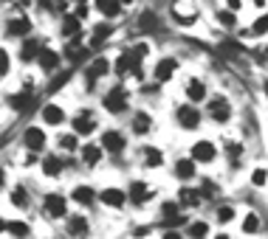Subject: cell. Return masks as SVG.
<instances>
[{"mask_svg": "<svg viewBox=\"0 0 268 239\" xmlns=\"http://www.w3.org/2000/svg\"><path fill=\"white\" fill-rule=\"evenodd\" d=\"M215 17H218V23H220L223 28H234V23H237V17H234L232 9H220V12L215 14Z\"/></svg>", "mask_w": 268, "mask_h": 239, "instance_id": "obj_35", "label": "cell"}, {"mask_svg": "<svg viewBox=\"0 0 268 239\" xmlns=\"http://www.w3.org/2000/svg\"><path fill=\"white\" fill-rule=\"evenodd\" d=\"M110 68H113V62L107 59V56H96V59H93L88 68H85V84L93 90L99 79H105L107 73H110Z\"/></svg>", "mask_w": 268, "mask_h": 239, "instance_id": "obj_4", "label": "cell"}, {"mask_svg": "<svg viewBox=\"0 0 268 239\" xmlns=\"http://www.w3.org/2000/svg\"><path fill=\"white\" fill-rule=\"evenodd\" d=\"M45 144H48V135H45V130H42V127L31 124V127H26V130H23V147H26V149H31V152H42V149H45Z\"/></svg>", "mask_w": 268, "mask_h": 239, "instance_id": "obj_13", "label": "cell"}, {"mask_svg": "<svg viewBox=\"0 0 268 239\" xmlns=\"http://www.w3.org/2000/svg\"><path fill=\"white\" fill-rule=\"evenodd\" d=\"M240 6H243V3H240V0H229V9H232V12H237Z\"/></svg>", "mask_w": 268, "mask_h": 239, "instance_id": "obj_45", "label": "cell"}, {"mask_svg": "<svg viewBox=\"0 0 268 239\" xmlns=\"http://www.w3.org/2000/svg\"><path fill=\"white\" fill-rule=\"evenodd\" d=\"M82 34V17L77 14H65L62 23H59V37L62 40H74V37Z\"/></svg>", "mask_w": 268, "mask_h": 239, "instance_id": "obj_25", "label": "cell"}, {"mask_svg": "<svg viewBox=\"0 0 268 239\" xmlns=\"http://www.w3.org/2000/svg\"><path fill=\"white\" fill-rule=\"evenodd\" d=\"M71 124H74V133L77 135H93L99 121H96V112H93L91 107H85V110H79L77 115L71 118Z\"/></svg>", "mask_w": 268, "mask_h": 239, "instance_id": "obj_8", "label": "cell"}, {"mask_svg": "<svg viewBox=\"0 0 268 239\" xmlns=\"http://www.w3.org/2000/svg\"><path fill=\"white\" fill-rule=\"evenodd\" d=\"M141 28L147 31V28H158V17H155L153 12H144L141 14Z\"/></svg>", "mask_w": 268, "mask_h": 239, "instance_id": "obj_41", "label": "cell"}, {"mask_svg": "<svg viewBox=\"0 0 268 239\" xmlns=\"http://www.w3.org/2000/svg\"><path fill=\"white\" fill-rule=\"evenodd\" d=\"M9 70H12V56H9L6 48H0V79H6Z\"/></svg>", "mask_w": 268, "mask_h": 239, "instance_id": "obj_37", "label": "cell"}, {"mask_svg": "<svg viewBox=\"0 0 268 239\" xmlns=\"http://www.w3.org/2000/svg\"><path fill=\"white\" fill-rule=\"evenodd\" d=\"M99 144L105 147V152L121 155L127 149V135L121 133V130H105V133L99 135Z\"/></svg>", "mask_w": 268, "mask_h": 239, "instance_id": "obj_10", "label": "cell"}, {"mask_svg": "<svg viewBox=\"0 0 268 239\" xmlns=\"http://www.w3.org/2000/svg\"><path fill=\"white\" fill-rule=\"evenodd\" d=\"M93 6H96V12L102 14L105 20H116V17H121L124 3H121V0H96Z\"/></svg>", "mask_w": 268, "mask_h": 239, "instance_id": "obj_27", "label": "cell"}, {"mask_svg": "<svg viewBox=\"0 0 268 239\" xmlns=\"http://www.w3.org/2000/svg\"><path fill=\"white\" fill-rule=\"evenodd\" d=\"M178 73V59L175 56H164V59H158L153 68V79L155 82H172V76Z\"/></svg>", "mask_w": 268, "mask_h": 239, "instance_id": "obj_18", "label": "cell"}, {"mask_svg": "<svg viewBox=\"0 0 268 239\" xmlns=\"http://www.w3.org/2000/svg\"><path fill=\"white\" fill-rule=\"evenodd\" d=\"M234 219V208L232 205H218V222H232Z\"/></svg>", "mask_w": 268, "mask_h": 239, "instance_id": "obj_39", "label": "cell"}, {"mask_svg": "<svg viewBox=\"0 0 268 239\" xmlns=\"http://www.w3.org/2000/svg\"><path fill=\"white\" fill-rule=\"evenodd\" d=\"M6 231L12 233V236H31V225H28L26 219H12V222L6 225Z\"/></svg>", "mask_w": 268, "mask_h": 239, "instance_id": "obj_33", "label": "cell"}, {"mask_svg": "<svg viewBox=\"0 0 268 239\" xmlns=\"http://www.w3.org/2000/svg\"><path fill=\"white\" fill-rule=\"evenodd\" d=\"M34 101H37V96H34V90H28V87H23V90L9 96V107H12L14 112H28L34 107Z\"/></svg>", "mask_w": 268, "mask_h": 239, "instance_id": "obj_19", "label": "cell"}, {"mask_svg": "<svg viewBox=\"0 0 268 239\" xmlns=\"http://www.w3.org/2000/svg\"><path fill=\"white\" fill-rule=\"evenodd\" d=\"M102 107H105L107 115H124L130 110V93L121 84H113L110 90L102 93Z\"/></svg>", "mask_w": 268, "mask_h": 239, "instance_id": "obj_1", "label": "cell"}, {"mask_svg": "<svg viewBox=\"0 0 268 239\" xmlns=\"http://www.w3.org/2000/svg\"><path fill=\"white\" fill-rule=\"evenodd\" d=\"M243 231L246 233H260V217H257V214H246V219H243Z\"/></svg>", "mask_w": 268, "mask_h": 239, "instance_id": "obj_36", "label": "cell"}, {"mask_svg": "<svg viewBox=\"0 0 268 239\" xmlns=\"http://www.w3.org/2000/svg\"><path fill=\"white\" fill-rule=\"evenodd\" d=\"M88 12H91V9H88V3H85V0H77V9H74V14H77V17H88Z\"/></svg>", "mask_w": 268, "mask_h": 239, "instance_id": "obj_44", "label": "cell"}, {"mask_svg": "<svg viewBox=\"0 0 268 239\" xmlns=\"http://www.w3.org/2000/svg\"><path fill=\"white\" fill-rule=\"evenodd\" d=\"M99 203L105 205V208L119 211V208H124L130 200H127V191L124 189H119V186H105V189L99 191Z\"/></svg>", "mask_w": 268, "mask_h": 239, "instance_id": "obj_9", "label": "cell"}, {"mask_svg": "<svg viewBox=\"0 0 268 239\" xmlns=\"http://www.w3.org/2000/svg\"><path fill=\"white\" fill-rule=\"evenodd\" d=\"M183 93H186V101L200 104V101L206 98V82H204V79H189L186 87H183Z\"/></svg>", "mask_w": 268, "mask_h": 239, "instance_id": "obj_28", "label": "cell"}, {"mask_svg": "<svg viewBox=\"0 0 268 239\" xmlns=\"http://www.w3.org/2000/svg\"><path fill=\"white\" fill-rule=\"evenodd\" d=\"M189 155L197 163H215V158H218V144L209 141V138H200L189 147Z\"/></svg>", "mask_w": 268, "mask_h": 239, "instance_id": "obj_12", "label": "cell"}, {"mask_svg": "<svg viewBox=\"0 0 268 239\" xmlns=\"http://www.w3.org/2000/svg\"><path fill=\"white\" fill-rule=\"evenodd\" d=\"M251 31H254V34H265V31H268V14H265V17H257V23H254Z\"/></svg>", "mask_w": 268, "mask_h": 239, "instance_id": "obj_43", "label": "cell"}, {"mask_svg": "<svg viewBox=\"0 0 268 239\" xmlns=\"http://www.w3.org/2000/svg\"><path fill=\"white\" fill-rule=\"evenodd\" d=\"M127 200H130V205H136V208L147 205L150 200H153V186H150L147 180H130V186H127Z\"/></svg>", "mask_w": 268, "mask_h": 239, "instance_id": "obj_5", "label": "cell"}, {"mask_svg": "<svg viewBox=\"0 0 268 239\" xmlns=\"http://www.w3.org/2000/svg\"><path fill=\"white\" fill-rule=\"evenodd\" d=\"M65 233L68 236H88L91 233V222L85 214H74V217H65Z\"/></svg>", "mask_w": 268, "mask_h": 239, "instance_id": "obj_22", "label": "cell"}, {"mask_svg": "<svg viewBox=\"0 0 268 239\" xmlns=\"http://www.w3.org/2000/svg\"><path fill=\"white\" fill-rule=\"evenodd\" d=\"M200 112H197V104H192V101H186V104H178L175 107V121H178V127L181 130H197L200 127Z\"/></svg>", "mask_w": 268, "mask_h": 239, "instance_id": "obj_3", "label": "cell"}, {"mask_svg": "<svg viewBox=\"0 0 268 239\" xmlns=\"http://www.w3.org/2000/svg\"><path fill=\"white\" fill-rule=\"evenodd\" d=\"M68 197H71V203L82 205V208H91V205H96L99 191L93 189V186H88V183H79V186H74V189H71Z\"/></svg>", "mask_w": 268, "mask_h": 239, "instance_id": "obj_15", "label": "cell"}, {"mask_svg": "<svg viewBox=\"0 0 268 239\" xmlns=\"http://www.w3.org/2000/svg\"><path fill=\"white\" fill-rule=\"evenodd\" d=\"M34 3H37V9H42V12H51V14L59 9V0H56V3H54V0H34Z\"/></svg>", "mask_w": 268, "mask_h": 239, "instance_id": "obj_42", "label": "cell"}, {"mask_svg": "<svg viewBox=\"0 0 268 239\" xmlns=\"http://www.w3.org/2000/svg\"><path fill=\"white\" fill-rule=\"evenodd\" d=\"M6 225H9V222H6V219H3V217H0V233L6 231Z\"/></svg>", "mask_w": 268, "mask_h": 239, "instance_id": "obj_48", "label": "cell"}, {"mask_svg": "<svg viewBox=\"0 0 268 239\" xmlns=\"http://www.w3.org/2000/svg\"><path fill=\"white\" fill-rule=\"evenodd\" d=\"M141 163H144L147 169L164 166V152L158 147H144V149H141Z\"/></svg>", "mask_w": 268, "mask_h": 239, "instance_id": "obj_30", "label": "cell"}, {"mask_svg": "<svg viewBox=\"0 0 268 239\" xmlns=\"http://www.w3.org/2000/svg\"><path fill=\"white\" fill-rule=\"evenodd\" d=\"M62 59L65 56L59 54L56 48H51V45H42V51L37 54V68L42 70V73H56L59 70V65H62Z\"/></svg>", "mask_w": 268, "mask_h": 239, "instance_id": "obj_7", "label": "cell"}, {"mask_svg": "<svg viewBox=\"0 0 268 239\" xmlns=\"http://www.w3.org/2000/svg\"><path fill=\"white\" fill-rule=\"evenodd\" d=\"M121 3H124V6H130V3H133V0H121Z\"/></svg>", "mask_w": 268, "mask_h": 239, "instance_id": "obj_49", "label": "cell"}, {"mask_svg": "<svg viewBox=\"0 0 268 239\" xmlns=\"http://www.w3.org/2000/svg\"><path fill=\"white\" fill-rule=\"evenodd\" d=\"M79 155H82L85 166L93 169L105 161V147H102V144H82V147H79Z\"/></svg>", "mask_w": 268, "mask_h": 239, "instance_id": "obj_24", "label": "cell"}, {"mask_svg": "<svg viewBox=\"0 0 268 239\" xmlns=\"http://www.w3.org/2000/svg\"><path fill=\"white\" fill-rule=\"evenodd\" d=\"M68 200L71 197L59 194V191H48V194L42 197V214L48 219H54V222L65 219L68 217Z\"/></svg>", "mask_w": 268, "mask_h": 239, "instance_id": "obj_2", "label": "cell"}, {"mask_svg": "<svg viewBox=\"0 0 268 239\" xmlns=\"http://www.w3.org/2000/svg\"><path fill=\"white\" fill-rule=\"evenodd\" d=\"M31 31H34V23L26 14H14L6 20V37H12V40H26V37H31Z\"/></svg>", "mask_w": 268, "mask_h": 239, "instance_id": "obj_6", "label": "cell"}, {"mask_svg": "<svg viewBox=\"0 0 268 239\" xmlns=\"http://www.w3.org/2000/svg\"><path fill=\"white\" fill-rule=\"evenodd\" d=\"M153 127H155V118H153V112L147 110H136L133 115H130V133L133 135H150L153 133Z\"/></svg>", "mask_w": 268, "mask_h": 239, "instance_id": "obj_16", "label": "cell"}, {"mask_svg": "<svg viewBox=\"0 0 268 239\" xmlns=\"http://www.w3.org/2000/svg\"><path fill=\"white\" fill-rule=\"evenodd\" d=\"M133 233H136V236H147V233H150V228H136Z\"/></svg>", "mask_w": 268, "mask_h": 239, "instance_id": "obj_46", "label": "cell"}, {"mask_svg": "<svg viewBox=\"0 0 268 239\" xmlns=\"http://www.w3.org/2000/svg\"><path fill=\"white\" fill-rule=\"evenodd\" d=\"M200 191H204V197H215L218 194V183L212 180V177H200Z\"/></svg>", "mask_w": 268, "mask_h": 239, "instance_id": "obj_38", "label": "cell"}, {"mask_svg": "<svg viewBox=\"0 0 268 239\" xmlns=\"http://www.w3.org/2000/svg\"><path fill=\"white\" fill-rule=\"evenodd\" d=\"M3 183H6V172L0 169V189H3Z\"/></svg>", "mask_w": 268, "mask_h": 239, "instance_id": "obj_47", "label": "cell"}, {"mask_svg": "<svg viewBox=\"0 0 268 239\" xmlns=\"http://www.w3.org/2000/svg\"><path fill=\"white\" fill-rule=\"evenodd\" d=\"M40 118H42V124H48V127H62L65 121H68V112H65L62 104H54V101H48V104H42Z\"/></svg>", "mask_w": 268, "mask_h": 239, "instance_id": "obj_17", "label": "cell"}, {"mask_svg": "<svg viewBox=\"0 0 268 239\" xmlns=\"http://www.w3.org/2000/svg\"><path fill=\"white\" fill-rule=\"evenodd\" d=\"M9 203L20 211H28L31 208V191H28L23 183H14L12 189H9Z\"/></svg>", "mask_w": 268, "mask_h": 239, "instance_id": "obj_23", "label": "cell"}, {"mask_svg": "<svg viewBox=\"0 0 268 239\" xmlns=\"http://www.w3.org/2000/svg\"><path fill=\"white\" fill-rule=\"evenodd\" d=\"M175 200L181 203V208H197V205H204L206 197H204V191H200V189H192V186L183 183V189L175 194Z\"/></svg>", "mask_w": 268, "mask_h": 239, "instance_id": "obj_21", "label": "cell"}, {"mask_svg": "<svg viewBox=\"0 0 268 239\" xmlns=\"http://www.w3.org/2000/svg\"><path fill=\"white\" fill-rule=\"evenodd\" d=\"M110 34H113L110 23H99V26L93 28V34H91V48H99V45H102V42H105Z\"/></svg>", "mask_w": 268, "mask_h": 239, "instance_id": "obj_32", "label": "cell"}, {"mask_svg": "<svg viewBox=\"0 0 268 239\" xmlns=\"http://www.w3.org/2000/svg\"><path fill=\"white\" fill-rule=\"evenodd\" d=\"M206 112H209V118L215 121V124H226V121L232 118V104H229L226 96H215V98H209Z\"/></svg>", "mask_w": 268, "mask_h": 239, "instance_id": "obj_14", "label": "cell"}, {"mask_svg": "<svg viewBox=\"0 0 268 239\" xmlns=\"http://www.w3.org/2000/svg\"><path fill=\"white\" fill-rule=\"evenodd\" d=\"M56 149H59V152H77L79 149V135L77 133H59L56 135Z\"/></svg>", "mask_w": 268, "mask_h": 239, "instance_id": "obj_31", "label": "cell"}, {"mask_svg": "<svg viewBox=\"0 0 268 239\" xmlns=\"http://www.w3.org/2000/svg\"><path fill=\"white\" fill-rule=\"evenodd\" d=\"M172 175H175V180H181V183L197 180V161L192 158V155H186V158H178V161L172 163Z\"/></svg>", "mask_w": 268, "mask_h": 239, "instance_id": "obj_11", "label": "cell"}, {"mask_svg": "<svg viewBox=\"0 0 268 239\" xmlns=\"http://www.w3.org/2000/svg\"><path fill=\"white\" fill-rule=\"evenodd\" d=\"M186 236H209V222H204V219H192L189 228H186Z\"/></svg>", "mask_w": 268, "mask_h": 239, "instance_id": "obj_34", "label": "cell"}, {"mask_svg": "<svg viewBox=\"0 0 268 239\" xmlns=\"http://www.w3.org/2000/svg\"><path fill=\"white\" fill-rule=\"evenodd\" d=\"M65 166H68V161L59 158V152H56V155H45V158L40 161V172L45 177H59L65 172Z\"/></svg>", "mask_w": 268, "mask_h": 239, "instance_id": "obj_20", "label": "cell"}, {"mask_svg": "<svg viewBox=\"0 0 268 239\" xmlns=\"http://www.w3.org/2000/svg\"><path fill=\"white\" fill-rule=\"evenodd\" d=\"M62 56L68 59L71 65H85V62H88V48H82V45H79V37H74V40L65 45Z\"/></svg>", "mask_w": 268, "mask_h": 239, "instance_id": "obj_26", "label": "cell"}, {"mask_svg": "<svg viewBox=\"0 0 268 239\" xmlns=\"http://www.w3.org/2000/svg\"><path fill=\"white\" fill-rule=\"evenodd\" d=\"M42 51V42L34 37H26L20 45V62H37V54Z\"/></svg>", "mask_w": 268, "mask_h": 239, "instance_id": "obj_29", "label": "cell"}, {"mask_svg": "<svg viewBox=\"0 0 268 239\" xmlns=\"http://www.w3.org/2000/svg\"><path fill=\"white\" fill-rule=\"evenodd\" d=\"M265 183H268V172H265V169H254L251 186H257V189H260V186H265Z\"/></svg>", "mask_w": 268, "mask_h": 239, "instance_id": "obj_40", "label": "cell"}]
</instances>
